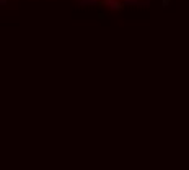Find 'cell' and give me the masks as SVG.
<instances>
[{
	"mask_svg": "<svg viewBox=\"0 0 189 170\" xmlns=\"http://www.w3.org/2000/svg\"><path fill=\"white\" fill-rule=\"evenodd\" d=\"M0 5H7V0H0Z\"/></svg>",
	"mask_w": 189,
	"mask_h": 170,
	"instance_id": "7a4b0ae2",
	"label": "cell"
},
{
	"mask_svg": "<svg viewBox=\"0 0 189 170\" xmlns=\"http://www.w3.org/2000/svg\"><path fill=\"white\" fill-rule=\"evenodd\" d=\"M103 3L106 5V7H109L113 10H121L122 8V3L119 2V0H101Z\"/></svg>",
	"mask_w": 189,
	"mask_h": 170,
	"instance_id": "6da1fadb",
	"label": "cell"
}]
</instances>
